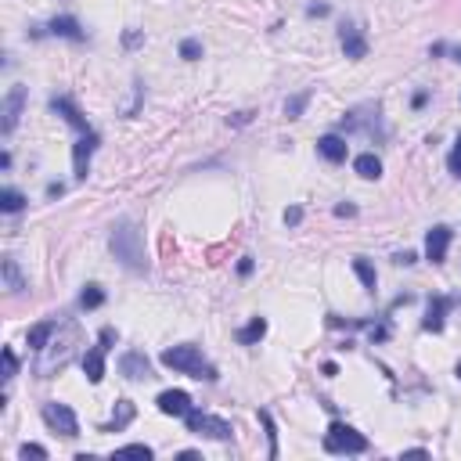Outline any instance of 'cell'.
I'll return each mask as SVG.
<instances>
[{
	"mask_svg": "<svg viewBox=\"0 0 461 461\" xmlns=\"http://www.w3.org/2000/svg\"><path fill=\"white\" fill-rule=\"evenodd\" d=\"M44 422L54 429V432H61L65 439H72V436H79V422H76V414H72V407L69 404H58V400H51V404H44Z\"/></svg>",
	"mask_w": 461,
	"mask_h": 461,
	"instance_id": "5",
	"label": "cell"
},
{
	"mask_svg": "<svg viewBox=\"0 0 461 461\" xmlns=\"http://www.w3.org/2000/svg\"><path fill=\"white\" fill-rule=\"evenodd\" d=\"M54 36H65V40H76V44H79V40H87V33H83L79 29V22H76V18L72 15H58V18H51V26H47Z\"/></svg>",
	"mask_w": 461,
	"mask_h": 461,
	"instance_id": "16",
	"label": "cell"
},
{
	"mask_svg": "<svg viewBox=\"0 0 461 461\" xmlns=\"http://www.w3.org/2000/svg\"><path fill=\"white\" fill-rule=\"evenodd\" d=\"M180 58L184 61H198L202 58V40H184V44H180Z\"/></svg>",
	"mask_w": 461,
	"mask_h": 461,
	"instance_id": "27",
	"label": "cell"
},
{
	"mask_svg": "<svg viewBox=\"0 0 461 461\" xmlns=\"http://www.w3.org/2000/svg\"><path fill=\"white\" fill-rule=\"evenodd\" d=\"M187 422V432H195V436H205V439H230V422H224V418L217 414H205V411H192L184 418Z\"/></svg>",
	"mask_w": 461,
	"mask_h": 461,
	"instance_id": "4",
	"label": "cell"
},
{
	"mask_svg": "<svg viewBox=\"0 0 461 461\" xmlns=\"http://www.w3.org/2000/svg\"><path fill=\"white\" fill-rule=\"evenodd\" d=\"M260 422H263L267 439H270V458H278V425H274V418H270L267 411H260Z\"/></svg>",
	"mask_w": 461,
	"mask_h": 461,
	"instance_id": "26",
	"label": "cell"
},
{
	"mask_svg": "<svg viewBox=\"0 0 461 461\" xmlns=\"http://www.w3.org/2000/svg\"><path fill=\"white\" fill-rule=\"evenodd\" d=\"M18 458H47V447H40V444H22V447H18Z\"/></svg>",
	"mask_w": 461,
	"mask_h": 461,
	"instance_id": "30",
	"label": "cell"
},
{
	"mask_svg": "<svg viewBox=\"0 0 461 461\" xmlns=\"http://www.w3.org/2000/svg\"><path fill=\"white\" fill-rule=\"evenodd\" d=\"M162 364L173 368V371H180V375H192V379L217 382V368L205 364V357H202L198 346H170V350H162Z\"/></svg>",
	"mask_w": 461,
	"mask_h": 461,
	"instance_id": "2",
	"label": "cell"
},
{
	"mask_svg": "<svg viewBox=\"0 0 461 461\" xmlns=\"http://www.w3.org/2000/svg\"><path fill=\"white\" fill-rule=\"evenodd\" d=\"M451 238H454V230L444 227V224H436L429 235H425V260L429 263H444L447 260V249H451Z\"/></svg>",
	"mask_w": 461,
	"mask_h": 461,
	"instance_id": "9",
	"label": "cell"
},
{
	"mask_svg": "<svg viewBox=\"0 0 461 461\" xmlns=\"http://www.w3.org/2000/svg\"><path fill=\"white\" fill-rule=\"evenodd\" d=\"M29 198L22 195V192H15V187H4V192H0V209H4V213H18V209H22Z\"/></svg>",
	"mask_w": 461,
	"mask_h": 461,
	"instance_id": "23",
	"label": "cell"
},
{
	"mask_svg": "<svg viewBox=\"0 0 461 461\" xmlns=\"http://www.w3.org/2000/svg\"><path fill=\"white\" fill-rule=\"evenodd\" d=\"M109 249H112V256H116L123 267L134 270V274H144V270H148V260H144V242H141V230H137L134 220L123 217V220L112 224Z\"/></svg>",
	"mask_w": 461,
	"mask_h": 461,
	"instance_id": "1",
	"label": "cell"
},
{
	"mask_svg": "<svg viewBox=\"0 0 461 461\" xmlns=\"http://www.w3.org/2000/svg\"><path fill=\"white\" fill-rule=\"evenodd\" d=\"M299 220H303V209H299V205H292V209H285V224H288V227H296Z\"/></svg>",
	"mask_w": 461,
	"mask_h": 461,
	"instance_id": "33",
	"label": "cell"
},
{
	"mask_svg": "<svg viewBox=\"0 0 461 461\" xmlns=\"http://www.w3.org/2000/svg\"><path fill=\"white\" fill-rule=\"evenodd\" d=\"M134 414H137V407L130 404V400H116V411H112V422H104L101 425V432H123L130 422H134Z\"/></svg>",
	"mask_w": 461,
	"mask_h": 461,
	"instance_id": "15",
	"label": "cell"
},
{
	"mask_svg": "<svg viewBox=\"0 0 461 461\" xmlns=\"http://www.w3.org/2000/svg\"><path fill=\"white\" fill-rule=\"evenodd\" d=\"M454 375H458V382H461V361H458V368H454Z\"/></svg>",
	"mask_w": 461,
	"mask_h": 461,
	"instance_id": "42",
	"label": "cell"
},
{
	"mask_svg": "<svg viewBox=\"0 0 461 461\" xmlns=\"http://www.w3.org/2000/svg\"><path fill=\"white\" fill-rule=\"evenodd\" d=\"M414 260H418L414 253H396V263H404V267H407V263H414Z\"/></svg>",
	"mask_w": 461,
	"mask_h": 461,
	"instance_id": "37",
	"label": "cell"
},
{
	"mask_svg": "<svg viewBox=\"0 0 461 461\" xmlns=\"http://www.w3.org/2000/svg\"><path fill=\"white\" fill-rule=\"evenodd\" d=\"M0 364H4V379H15V375H18V357H15V350H4V353H0Z\"/></svg>",
	"mask_w": 461,
	"mask_h": 461,
	"instance_id": "28",
	"label": "cell"
},
{
	"mask_svg": "<svg viewBox=\"0 0 461 461\" xmlns=\"http://www.w3.org/2000/svg\"><path fill=\"white\" fill-rule=\"evenodd\" d=\"M318 152H321L328 162H346L350 144H346V137H339V134H325V137L318 141Z\"/></svg>",
	"mask_w": 461,
	"mask_h": 461,
	"instance_id": "13",
	"label": "cell"
},
{
	"mask_svg": "<svg viewBox=\"0 0 461 461\" xmlns=\"http://www.w3.org/2000/svg\"><path fill=\"white\" fill-rule=\"evenodd\" d=\"M238 274H242V278H249V274H253V260H249V256L238 263Z\"/></svg>",
	"mask_w": 461,
	"mask_h": 461,
	"instance_id": "35",
	"label": "cell"
},
{
	"mask_svg": "<svg viewBox=\"0 0 461 461\" xmlns=\"http://www.w3.org/2000/svg\"><path fill=\"white\" fill-rule=\"evenodd\" d=\"M0 270H4V285L11 296H18V292H26V278H22V270H18V263L8 256L4 263H0Z\"/></svg>",
	"mask_w": 461,
	"mask_h": 461,
	"instance_id": "19",
	"label": "cell"
},
{
	"mask_svg": "<svg viewBox=\"0 0 461 461\" xmlns=\"http://www.w3.org/2000/svg\"><path fill=\"white\" fill-rule=\"evenodd\" d=\"M54 328H58L54 321H40V325H33V328H29V335H26L29 346H33V350H47V346H51Z\"/></svg>",
	"mask_w": 461,
	"mask_h": 461,
	"instance_id": "20",
	"label": "cell"
},
{
	"mask_svg": "<svg viewBox=\"0 0 461 461\" xmlns=\"http://www.w3.org/2000/svg\"><path fill=\"white\" fill-rule=\"evenodd\" d=\"M119 339V331L116 328H101V335H97V343H101V350H112V343Z\"/></svg>",
	"mask_w": 461,
	"mask_h": 461,
	"instance_id": "32",
	"label": "cell"
},
{
	"mask_svg": "<svg viewBox=\"0 0 461 461\" xmlns=\"http://www.w3.org/2000/svg\"><path fill=\"white\" fill-rule=\"evenodd\" d=\"M263 335H267V321H263V318H253V321H249V325L235 335V339H238L242 346H256Z\"/></svg>",
	"mask_w": 461,
	"mask_h": 461,
	"instance_id": "21",
	"label": "cell"
},
{
	"mask_svg": "<svg viewBox=\"0 0 461 461\" xmlns=\"http://www.w3.org/2000/svg\"><path fill=\"white\" fill-rule=\"evenodd\" d=\"M119 375H127V379L141 382V379H152V361L144 350H127L119 357Z\"/></svg>",
	"mask_w": 461,
	"mask_h": 461,
	"instance_id": "8",
	"label": "cell"
},
{
	"mask_svg": "<svg viewBox=\"0 0 461 461\" xmlns=\"http://www.w3.org/2000/svg\"><path fill=\"white\" fill-rule=\"evenodd\" d=\"M51 112H58V116L65 119L72 130H83V134L91 130V127H87V116H83V112L76 109V101H72V97H51Z\"/></svg>",
	"mask_w": 461,
	"mask_h": 461,
	"instance_id": "12",
	"label": "cell"
},
{
	"mask_svg": "<svg viewBox=\"0 0 461 461\" xmlns=\"http://www.w3.org/2000/svg\"><path fill=\"white\" fill-rule=\"evenodd\" d=\"M325 451L328 454H364L368 451V436H361L353 425L331 422L328 425V436H325Z\"/></svg>",
	"mask_w": 461,
	"mask_h": 461,
	"instance_id": "3",
	"label": "cell"
},
{
	"mask_svg": "<svg viewBox=\"0 0 461 461\" xmlns=\"http://www.w3.org/2000/svg\"><path fill=\"white\" fill-rule=\"evenodd\" d=\"M26 109V87L15 83V87L4 94V104H0V134H11L18 127V116Z\"/></svg>",
	"mask_w": 461,
	"mask_h": 461,
	"instance_id": "6",
	"label": "cell"
},
{
	"mask_svg": "<svg viewBox=\"0 0 461 461\" xmlns=\"http://www.w3.org/2000/svg\"><path fill=\"white\" fill-rule=\"evenodd\" d=\"M447 166H451V173H454V177H461V137H458V144L451 148V159H447Z\"/></svg>",
	"mask_w": 461,
	"mask_h": 461,
	"instance_id": "31",
	"label": "cell"
},
{
	"mask_svg": "<svg viewBox=\"0 0 461 461\" xmlns=\"http://www.w3.org/2000/svg\"><path fill=\"white\" fill-rule=\"evenodd\" d=\"M159 411L162 414H173V418H187L192 414V396H187L184 389H166V393H159Z\"/></svg>",
	"mask_w": 461,
	"mask_h": 461,
	"instance_id": "11",
	"label": "cell"
},
{
	"mask_svg": "<svg viewBox=\"0 0 461 461\" xmlns=\"http://www.w3.org/2000/svg\"><path fill=\"white\" fill-rule=\"evenodd\" d=\"M339 44H343L346 58H353V61L368 58V40H364V33L353 26V22H343V26H339Z\"/></svg>",
	"mask_w": 461,
	"mask_h": 461,
	"instance_id": "10",
	"label": "cell"
},
{
	"mask_svg": "<svg viewBox=\"0 0 461 461\" xmlns=\"http://www.w3.org/2000/svg\"><path fill=\"white\" fill-rule=\"evenodd\" d=\"M83 371H87V382H94V386L104 379V350L101 346L83 353Z\"/></svg>",
	"mask_w": 461,
	"mask_h": 461,
	"instance_id": "17",
	"label": "cell"
},
{
	"mask_svg": "<svg viewBox=\"0 0 461 461\" xmlns=\"http://www.w3.org/2000/svg\"><path fill=\"white\" fill-rule=\"evenodd\" d=\"M425 101H429V94H425V91H418V94H414V101H411V104H414V109H422V104H425Z\"/></svg>",
	"mask_w": 461,
	"mask_h": 461,
	"instance_id": "38",
	"label": "cell"
},
{
	"mask_svg": "<svg viewBox=\"0 0 461 461\" xmlns=\"http://www.w3.org/2000/svg\"><path fill=\"white\" fill-rule=\"evenodd\" d=\"M454 306V299H447V296H432L429 299V313H425V331H444V318H447V310Z\"/></svg>",
	"mask_w": 461,
	"mask_h": 461,
	"instance_id": "14",
	"label": "cell"
},
{
	"mask_svg": "<svg viewBox=\"0 0 461 461\" xmlns=\"http://www.w3.org/2000/svg\"><path fill=\"white\" fill-rule=\"evenodd\" d=\"M101 303H104L101 285H87V288H83V296H79V306H83V310H97Z\"/></svg>",
	"mask_w": 461,
	"mask_h": 461,
	"instance_id": "25",
	"label": "cell"
},
{
	"mask_svg": "<svg viewBox=\"0 0 461 461\" xmlns=\"http://www.w3.org/2000/svg\"><path fill=\"white\" fill-rule=\"evenodd\" d=\"M386 335H389L386 328H371V343H382V339H386Z\"/></svg>",
	"mask_w": 461,
	"mask_h": 461,
	"instance_id": "36",
	"label": "cell"
},
{
	"mask_svg": "<svg viewBox=\"0 0 461 461\" xmlns=\"http://www.w3.org/2000/svg\"><path fill=\"white\" fill-rule=\"evenodd\" d=\"M306 15H328V8H325V4H310Z\"/></svg>",
	"mask_w": 461,
	"mask_h": 461,
	"instance_id": "39",
	"label": "cell"
},
{
	"mask_svg": "<svg viewBox=\"0 0 461 461\" xmlns=\"http://www.w3.org/2000/svg\"><path fill=\"white\" fill-rule=\"evenodd\" d=\"M97 144H101V137H97L94 130H87V134L76 141V148H72V170H76V180H87V173H91V159H94V152H97Z\"/></svg>",
	"mask_w": 461,
	"mask_h": 461,
	"instance_id": "7",
	"label": "cell"
},
{
	"mask_svg": "<svg viewBox=\"0 0 461 461\" xmlns=\"http://www.w3.org/2000/svg\"><path fill=\"white\" fill-rule=\"evenodd\" d=\"M353 170H357L364 180H379L382 177V159L375 155V152H364V155L353 159Z\"/></svg>",
	"mask_w": 461,
	"mask_h": 461,
	"instance_id": "18",
	"label": "cell"
},
{
	"mask_svg": "<svg viewBox=\"0 0 461 461\" xmlns=\"http://www.w3.org/2000/svg\"><path fill=\"white\" fill-rule=\"evenodd\" d=\"M335 217H357V205H350V202L335 205Z\"/></svg>",
	"mask_w": 461,
	"mask_h": 461,
	"instance_id": "34",
	"label": "cell"
},
{
	"mask_svg": "<svg viewBox=\"0 0 461 461\" xmlns=\"http://www.w3.org/2000/svg\"><path fill=\"white\" fill-rule=\"evenodd\" d=\"M353 274L361 278V285H364L368 292H375V288H379V274H375V267H371L368 260H353Z\"/></svg>",
	"mask_w": 461,
	"mask_h": 461,
	"instance_id": "22",
	"label": "cell"
},
{
	"mask_svg": "<svg viewBox=\"0 0 461 461\" xmlns=\"http://www.w3.org/2000/svg\"><path fill=\"white\" fill-rule=\"evenodd\" d=\"M61 192H65V187H61V184H51V187H47V198H58Z\"/></svg>",
	"mask_w": 461,
	"mask_h": 461,
	"instance_id": "40",
	"label": "cell"
},
{
	"mask_svg": "<svg viewBox=\"0 0 461 461\" xmlns=\"http://www.w3.org/2000/svg\"><path fill=\"white\" fill-rule=\"evenodd\" d=\"M306 104H310V91H303V94H292V97L285 101V116H288V119H299V116L306 112Z\"/></svg>",
	"mask_w": 461,
	"mask_h": 461,
	"instance_id": "24",
	"label": "cell"
},
{
	"mask_svg": "<svg viewBox=\"0 0 461 461\" xmlns=\"http://www.w3.org/2000/svg\"><path fill=\"white\" fill-rule=\"evenodd\" d=\"M451 54H454V61H461V47H454V51H451Z\"/></svg>",
	"mask_w": 461,
	"mask_h": 461,
	"instance_id": "41",
	"label": "cell"
},
{
	"mask_svg": "<svg viewBox=\"0 0 461 461\" xmlns=\"http://www.w3.org/2000/svg\"><path fill=\"white\" fill-rule=\"evenodd\" d=\"M119 454H130V458H144V461H148L152 458V447L148 444H127V447H119Z\"/></svg>",
	"mask_w": 461,
	"mask_h": 461,
	"instance_id": "29",
	"label": "cell"
}]
</instances>
